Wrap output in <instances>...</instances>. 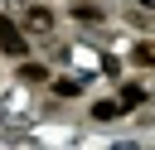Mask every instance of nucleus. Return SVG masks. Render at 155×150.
Masks as SVG:
<instances>
[{
  "label": "nucleus",
  "mask_w": 155,
  "mask_h": 150,
  "mask_svg": "<svg viewBox=\"0 0 155 150\" xmlns=\"http://www.w3.org/2000/svg\"><path fill=\"white\" fill-rule=\"evenodd\" d=\"M53 29H58V19H53V10H48V5H29V10H24V34L48 39Z\"/></svg>",
  "instance_id": "1"
},
{
  "label": "nucleus",
  "mask_w": 155,
  "mask_h": 150,
  "mask_svg": "<svg viewBox=\"0 0 155 150\" xmlns=\"http://www.w3.org/2000/svg\"><path fill=\"white\" fill-rule=\"evenodd\" d=\"M0 53H10V58H24V53H29V39H24V29H15L5 15H0Z\"/></svg>",
  "instance_id": "2"
},
{
  "label": "nucleus",
  "mask_w": 155,
  "mask_h": 150,
  "mask_svg": "<svg viewBox=\"0 0 155 150\" xmlns=\"http://www.w3.org/2000/svg\"><path fill=\"white\" fill-rule=\"evenodd\" d=\"M19 82H34V87H39V82H48V68H44V63H24V58H19Z\"/></svg>",
  "instance_id": "3"
},
{
  "label": "nucleus",
  "mask_w": 155,
  "mask_h": 150,
  "mask_svg": "<svg viewBox=\"0 0 155 150\" xmlns=\"http://www.w3.org/2000/svg\"><path fill=\"white\" fill-rule=\"evenodd\" d=\"M73 19H78V24H87V29H92V24H102V19H107V15H102V10H97V5H73Z\"/></svg>",
  "instance_id": "4"
},
{
  "label": "nucleus",
  "mask_w": 155,
  "mask_h": 150,
  "mask_svg": "<svg viewBox=\"0 0 155 150\" xmlns=\"http://www.w3.org/2000/svg\"><path fill=\"white\" fill-rule=\"evenodd\" d=\"M140 102H145V87H140V82H126V87H121V111H131V106H140Z\"/></svg>",
  "instance_id": "5"
},
{
  "label": "nucleus",
  "mask_w": 155,
  "mask_h": 150,
  "mask_svg": "<svg viewBox=\"0 0 155 150\" xmlns=\"http://www.w3.org/2000/svg\"><path fill=\"white\" fill-rule=\"evenodd\" d=\"M92 116H97V121H111V116H121V102H97Z\"/></svg>",
  "instance_id": "6"
},
{
  "label": "nucleus",
  "mask_w": 155,
  "mask_h": 150,
  "mask_svg": "<svg viewBox=\"0 0 155 150\" xmlns=\"http://www.w3.org/2000/svg\"><path fill=\"white\" fill-rule=\"evenodd\" d=\"M136 63H140V68H155V44H140V48H136Z\"/></svg>",
  "instance_id": "7"
},
{
  "label": "nucleus",
  "mask_w": 155,
  "mask_h": 150,
  "mask_svg": "<svg viewBox=\"0 0 155 150\" xmlns=\"http://www.w3.org/2000/svg\"><path fill=\"white\" fill-rule=\"evenodd\" d=\"M53 92H58V97H78V82H73V77H58Z\"/></svg>",
  "instance_id": "8"
}]
</instances>
